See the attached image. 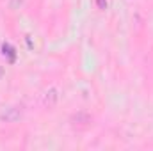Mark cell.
<instances>
[{
  "label": "cell",
  "instance_id": "cell-1",
  "mask_svg": "<svg viewBox=\"0 0 153 151\" xmlns=\"http://www.w3.org/2000/svg\"><path fill=\"white\" fill-rule=\"evenodd\" d=\"M91 121H93V117H91L89 114L78 112L71 117V126H73V128H87V126L91 124Z\"/></svg>",
  "mask_w": 153,
  "mask_h": 151
},
{
  "label": "cell",
  "instance_id": "cell-2",
  "mask_svg": "<svg viewBox=\"0 0 153 151\" xmlns=\"http://www.w3.org/2000/svg\"><path fill=\"white\" fill-rule=\"evenodd\" d=\"M57 100H59V91H57L55 87H52V89H48V93L45 94L43 103H45L46 107H53V105L57 103Z\"/></svg>",
  "mask_w": 153,
  "mask_h": 151
},
{
  "label": "cell",
  "instance_id": "cell-3",
  "mask_svg": "<svg viewBox=\"0 0 153 151\" xmlns=\"http://www.w3.org/2000/svg\"><path fill=\"white\" fill-rule=\"evenodd\" d=\"M20 115H22V110H18V109H11V112L4 114L2 119H4V121H16V119H20Z\"/></svg>",
  "mask_w": 153,
  "mask_h": 151
},
{
  "label": "cell",
  "instance_id": "cell-4",
  "mask_svg": "<svg viewBox=\"0 0 153 151\" xmlns=\"http://www.w3.org/2000/svg\"><path fill=\"white\" fill-rule=\"evenodd\" d=\"M2 50H4V53H7V55L11 57V61L14 59V53H13V48H11L9 44H4V46H2Z\"/></svg>",
  "mask_w": 153,
  "mask_h": 151
},
{
  "label": "cell",
  "instance_id": "cell-5",
  "mask_svg": "<svg viewBox=\"0 0 153 151\" xmlns=\"http://www.w3.org/2000/svg\"><path fill=\"white\" fill-rule=\"evenodd\" d=\"M98 7L100 9H105L107 7V0H98Z\"/></svg>",
  "mask_w": 153,
  "mask_h": 151
},
{
  "label": "cell",
  "instance_id": "cell-6",
  "mask_svg": "<svg viewBox=\"0 0 153 151\" xmlns=\"http://www.w3.org/2000/svg\"><path fill=\"white\" fill-rule=\"evenodd\" d=\"M18 2H20V4H22V0H14V2H13V4H11V5H13V7H16V5H18Z\"/></svg>",
  "mask_w": 153,
  "mask_h": 151
}]
</instances>
